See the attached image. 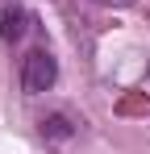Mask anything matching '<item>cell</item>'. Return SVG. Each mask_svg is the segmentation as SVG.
I'll use <instances>...</instances> for the list:
<instances>
[{
	"instance_id": "6da1fadb",
	"label": "cell",
	"mask_w": 150,
	"mask_h": 154,
	"mask_svg": "<svg viewBox=\"0 0 150 154\" xmlns=\"http://www.w3.org/2000/svg\"><path fill=\"white\" fill-rule=\"evenodd\" d=\"M54 79H58V63H54L50 50H29L21 58V88H25V96H42V92H50Z\"/></svg>"
},
{
	"instance_id": "7a4b0ae2",
	"label": "cell",
	"mask_w": 150,
	"mask_h": 154,
	"mask_svg": "<svg viewBox=\"0 0 150 154\" xmlns=\"http://www.w3.org/2000/svg\"><path fill=\"white\" fill-rule=\"evenodd\" d=\"M25 29H29V13H25L21 4H8V8L0 13V38H4V42H21Z\"/></svg>"
},
{
	"instance_id": "3957f363",
	"label": "cell",
	"mask_w": 150,
	"mask_h": 154,
	"mask_svg": "<svg viewBox=\"0 0 150 154\" xmlns=\"http://www.w3.org/2000/svg\"><path fill=\"white\" fill-rule=\"evenodd\" d=\"M75 129H79V125H75L67 112H50V117H42V137L54 142V146L67 142V137H75Z\"/></svg>"
}]
</instances>
